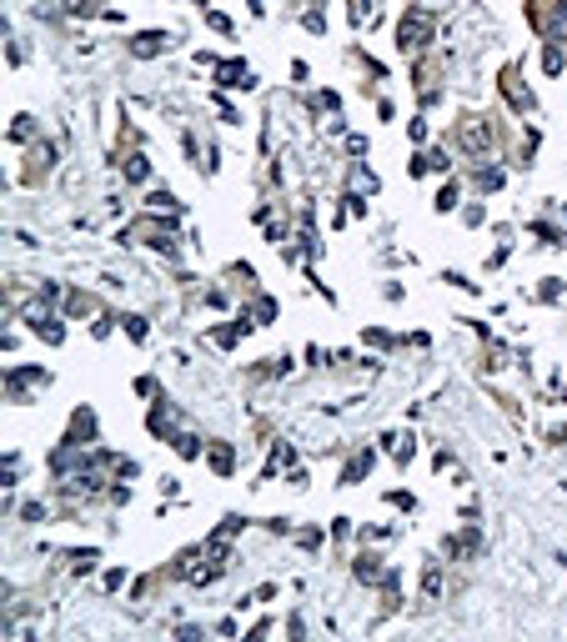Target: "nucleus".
<instances>
[{
	"mask_svg": "<svg viewBox=\"0 0 567 642\" xmlns=\"http://www.w3.org/2000/svg\"><path fill=\"white\" fill-rule=\"evenodd\" d=\"M166 46H171V35H166V31H141L131 40V55H161Z\"/></svg>",
	"mask_w": 567,
	"mask_h": 642,
	"instance_id": "nucleus-4",
	"label": "nucleus"
},
{
	"mask_svg": "<svg viewBox=\"0 0 567 642\" xmlns=\"http://www.w3.org/2000/svg\"><path fill=\"white\" fill-rule=\"evenodd\" d=\"M356 577H362V582H382V557L362 552V557H356Z\"/></svg>",
	"mask_w": 567,
	"mask_h": 642,
	"instance_id": "nucleus-6",
	"label": "nucleus"
},
{
	"mask_svg": "<svg viewBox=\"0 0 567 642\" xmlns=\"http://www.w3.org/2000/svg\"><path fill=\"white\" fill-rule=\"evenodd\" d=\"M422 597H427V602H437V597H442V567H437V562L422 572Z\"/></svg>",
	"mask_w": 567,
	"mask_h": 642,
	"instance_id": "nucleus-7",
	"label": "nucleus"
},
{
	"mask_svg": "<svg viewBox=\"0 0 567 642\" xmlns=\"http://www.w3.org/2000/svg\"><path fill=\"white\" fill-rule=\"evenodd\" d=\"M121 331L131 341H146V316H121Z\"/></svg>",
	"mask_w": 567,
	"mask_h": 642,
	"instance_id": "nucleus-10",
	"label": "nucleus"
},
{
	"mask_svg": "<svg viewBox=\"0 0 567 642\" xmlns=\"http://www.w3.org/2000/svg\"><path fill=\"white\" fill-rule=\"evenodd\" d=\"M30 131H35V121H30V116H15V131H10V136H15V141H30Z\"/></svg>",
	"mask_w": 567,
	"mask_h": 642,
	"instance_id": "nucleus-14",
	"label": "nucleus"
},
{
	"mask_svg": "<svg viewBox=\"0 0 567 642\" xmlns=\"http://www.w3.org/2000/svg\"><path fill=\"white\" fill-rule=\"evenodd\" d=\"M206 462H211V472H231V467H236V457H231V446L226 442H211V452H206Z\"/></svg>",
	"mask_w": 567,
	"mask_h": 642,
	"instance_id": "nucleus-5",
	"label": "nucleus"
},
{
	"mask_svg": "<svg viewBox=\"0 0 567 642\" xmlns=\"http://www.w3.org/2000/svg\"><path fill=\"white\" fill-rule=\"evenodd\" d=\"M20 316H26L30 321V331L35 336H46V341H60V336H66V327H60V316L46 306V302H30L26 311H20Z\"/></svg>",
	"mask_w": 567,
	"mask_h": 642,
	"instance_id": "nucleus-2",
	"label": "nucleus"
},
{
	"mask_svg": "<svg viewBox=\"0 0 567 642\" xmlns=\"http://www.w3.org/2000/svg\"><path fill=\"white\" fill-rule=\"evenodd\" d=\"M367 467H372V452H362V457H351V467H347V472H342V487H356V482L367 477Z\"/></svg>",
	"mask_w": 567,
	"mask_h": 642,
	"instance_id": "nucleus-8",
	"label": "nucleus"
},
{
	"mask_svg": "<svg viewBox=\"0 0 567 642\" xmlns=\"http://www.w3.org/2000/svg\"><path fill=\"white\" fill-rule=\"evenodd\" d=\"M146 206H151V211H176V196H171V191H151Z\"/></svg>",
	"mask_w": 567,
	"mask_h": 642,
	"instance_id": "nucleus-12",
	"label": "nucleus"
},
{
	"mask_svg": "<svg viewBox=\"0 0 567 642\" xmlns=\"http://www.w3.org/2000/svg\"><path fill=\"white\" fill-rule=\"evenodd\" d=\"M396 46H402L407 55L427 51V46H432V15H427V10H407L402 26H396Z\"/></svg>",
	"mask_w": 567,
	"mask_h": 642,
	"instance_id": "nucleus-1",
	"label": "nucleus"
},
{
	"mask_svg": "<svg viewBox=\"0 0 567 642\" xmlns=\"http://www.w3.org/2000/svg\"><path fill=\"white\" fill-rule=\"evenodd\" d=\"M146 176H151L146 156H125V181H146Z\"/></svg>",
	"mask_w": 567,
	"mask_h": 642,
	"instance_id": "nucleus-9",
	"label": "nucleus"
},
{
	"mask_svg": "<svg viewBox=\"0 0 567 642\" xmlns=\"http://www.w3.org/2000/svg\"><path fill=\"white\" fill-rule=\"evenodd\" d=\"M176 452H181V457H201V437H191V432L176 437Z\"/></svg>",
	"mask_w": 567,
	"mask_h": 642,
	"instance_id": "nucleus-11",
	"label": "nucleus"
},
{
	"mask_svg": "<svg viewBox=\"0 0 567 642\" xmlns=\"http://www.w3.org/2000/svg\"><path fill=\"white\" fill-rule=\"evenodd\" d=\"M216 80L226 85V91H251V85H256L251 66H241V60H221V66H216Z\"/></svg>",
	"mask_w": 567,
	"mask_h": 642,
	"instance_id": "nucleus-3",
	"label": "nucleus"
},
{
	"mask_svg": "<svg viewBox=\"0 0 567 642\" xmlns=\"http://www.w3.org/2000/svg\"><path fill=\"white\" fill-rule=\"evenodd\" d=\"M457 196H462L457 186H442V191H437V211H452V206H457Z\"/></svg>",
	"mask_w": 567,
	"mask_h": 642,
	"instance_id": "nucleus-13",
	"label": "nucleus"
}]
</instances>
